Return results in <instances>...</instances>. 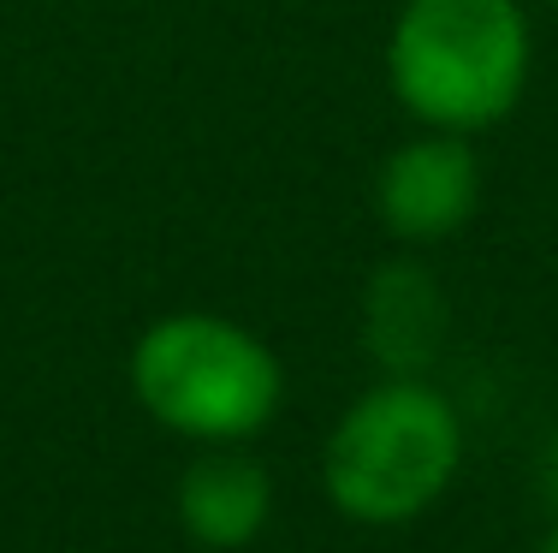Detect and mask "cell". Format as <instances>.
<instances>
[{"instance_id": "5b68a950", "label": "cell", "mask_w": 558, "mask_h": 553, "mask_svg": "<svg viewBox=\"0 0 558 553\" xmlns=\"http://www.w3.org/2000/svg\"><path fill=\"white\" fill-rule=\"evenodd\" d=\"M172 512L191 542L220 553L250 548L274 518V477L244 446H203L172 489Z\"/></svg>"}, {"instance_id": "6da1fadb", "label": "cell", "mask_w": 558, "mask_h": 553, "mask_svg": "<svg viewBox=\"0 0 558 553\" xmlns=\"http://www.w3.org/2000/svg\"><path fill=\"white\" fill-rule=\"evenodd\" d=\"M463 470V417L422 375H387L344 405L322 446V489L339 518L398 530Z\"/></svg>"}, {"instance_id": "52a82bcc", "label": "cell", "mask_w": 558, "mask_h": 553, "mask_svg": "<svg viewBox=\"0 0 558 553\" xmlns=\"http://www.w3.org/2000/svg\"><path fill=\"white\" fill-rule=\"evenodd\" d=\"M541 494H547V536H541V553H558V434L547 441V458H541Z\"/></svg>"}, {"instance_id": "7a4b0ae2", "label": "cell", "mask_w": 558, "mask_h": 553, "mask_svg": "<svg viewBox=\"0 0 558 553\" xmlns=\"http://www.w3.org/2000/svg\"><path fill=\"white\" fill-rule=\"evenodd\" d=\"M529 55L517 0H404L387 36V77L416 125L475 137L523 101Z\"/></svg>"}, {"instance_id": "ba28073f", "label": "cell", "mask_w": 558, "mask_h": 553, "mask_svg": "<svg viewBox=\"0 0 558 553\" xmlns=\"http://www.w3.org/2000/svg\"><path fill=\"white\" fill-rule=\"evenodd\" d=\"M553 7H558V0H553Z\"/></svg>"}, {"instance_id": "3957f363", "label": "cell", "mask_w": 558, "mask_h": 553, "mask_svg": "<svg viewBox=\"0 0 558 553\" xmlns=\"http://www.w3.org/2000/svg\"><path fill=\"white\" fill-rule=\"evenodd\" d=\"M131 393L179 441L244 446L286 405V369L232 315L172 310L131 346Z\"/></svg>"}, {"instance_id": "277c9868", "label": "cell", "mask_w": 558, "mask_h": 553, "mask_svg": "<svg viewBox=\"0 0 558 553\" xmlns=\"http://www.w3.org/2000/svg\"><path fill=\"white\" fill-rule=\"evenodd\" d=\"M482 203V167L470 155V137L428 131L398 143L380 161L375 179V215L398 244H440Z\"/></svg>"}, {"instance_id": "8992f818", "label": "cell", "mask_w": 558, "mask_h": 553, "mask_svg": "<svg viewBox=\"0 0 558 553\" xmlns=\"http://www.w3.org/2000/svg\"><path fill=\"white\" fill-rule=\"evenodd\" d=\"M446 292L422 262L392 256L363 286V351L380 375H428L446 346Z\"/></svg>"}]
</instances>
